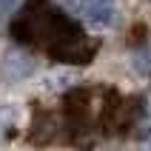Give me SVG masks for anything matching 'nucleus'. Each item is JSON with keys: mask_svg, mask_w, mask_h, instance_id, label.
<instances>
[{"mask_svg": "<svg viewBox=\"0 0 151 151\" xmlns=\"http://www.w3.org/2000/svg\"><path fill=\"white\" fill-rule=\"evenodd\" d=\"M0 71H3V77H6L9 83H20L23 77H29L34 71V60L29 57L23 49H9L6 57H3Z\"/></svg>", "mask_w": 151, "mask_h": 151, "instance_id": "2", "label": "nucleus"}, {"mask_svg": "<svg viewBox=\"0 0 151 151\" xmlns=\"http://www.w3.org/2000/svg\"><path fill=\"white\" fill-rule=\"evenodd\" d=\"M17 6V0H0V20L3 17H9V12Z\"/></svg>", "mask_w": 151, "mask_h": 151, "instance_id": "5", "label": "nucleus"}, {"mask_svg": "<svg viewBox=\"0 0 151 151\" xmlns=\"http://www.w3.org/2000/svg\"><path fill=\"white\" fill-rule=\"evenodd\" d=\"M60 3H63V9H66L68 14H77V17H83L86 0H60Z\"/></svg>", "mask_w": 151, "mask_h": 151, "instance_id": "4", "label": "nucleus"}, {"mask_svg": "<svg viewBox=\"0 0 151 151\" xmlns=\"http://www.w3.org/2000/svg\"><path fill=\"white\" fill-rule=\"evenodd\" d=\"M14 40L49 51L51 60L83 66L97 54V43L83 32V26L71 20L68 12L51 6V0H26L17 20L12 23Z\"/></svg>", "mask_w": 151, "mask_h": 151, "instance_id": "1", "label": "nucleus"}, {"mask_svg": "<svg viewBox=\"0 0 151 151\" xmlns=\"http://www.w3.org/2000/svg\"><path fill=\"white\" fill-rule=\"evenodd\" d=\"M83 17L91 26H100V29L111 26V20H114V0H86Z\"/></svg>", "mask_w": 151, "mask_h": 151, "instance_id": "3", "label": "nucleus"}]
</instances>
